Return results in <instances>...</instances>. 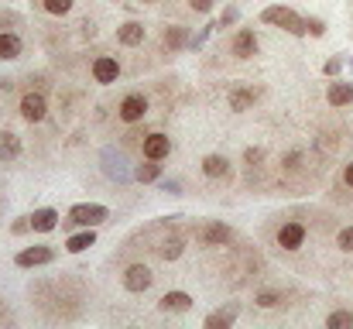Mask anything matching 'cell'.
I'll list each match as a JSON object with an SVG mask.
<instances>
[{
    "label": "cell",
    "instance_id": "6da1fadb",
    "mask_svg": "<svg viewBox=\"0 0 353 329\" xmlns=\"http://www.w3.org/2000/svg\"><path fill=\"white\" fill-rule=\"evenodd\" d=\"M261 21H264V24H271V28H281V31H288V34H295V38L309 34L305 17H302V14H295L292 7H281V3L264 7V10H261Z\"/></svg>",
    "mask_w": 353,
    "mask_h": 329
},
{
    "label": "cell",
    "instance_id": "7a4b0ae2",
    "mask_svg": "<svg viewBox=\"0 0 353 329\" xmlns=\"http://www.w3.org/2000/svg\"><path fill=\"white\" fill-rule=\"evenodd\" d=\"M103 219H110V210L100 203H79L69 210V223H76V226H100Z\"/></svg>",
    "mask_w": 353,
    "mask_h": 329
},
{
    "label": "cell",
    "instance_id": "3957f363",
    "mask_svg": "<svg viewBox=\"0 0 353 329\" xmlns=\"http://www.w3.org/2000/svg\"><path fill=\"white\" fill-rule=\"evenodd\" d=\"M305 237H309V230L299 219H288V223L278 226V247H285V250H299L305 243Z\"/></svg>",
    "mask_w": 353,
    "mask_h": 329
},
{
    "label": "cell",
    "instance_id": "277c9868",
    "mask_svg": "<svg viewBox=\"0 0 353 329\" xmlns=\"http://www.w3.org/2000/svg\"><path fill=\"white\" fill-rule=\"evenodd\" d=\"M103 172H107V179H114V182H120V186L134 179V172L127 168V158H123L120 151H114V148L103 151Z\"/></svg>",
    "mask_w": 353,
    "mask_h": 329
},
{
    "label": "cell",
    "instance_id": "5b68a950",
    "mask_svg": "<svg viewBox=\"0 0 353 329\" xmlns=\"http://www.w3.org/2000/svg\"><path fill=\"white\" fill-rule=\"evenodd\" d=\"M151 281H154V275H151V268H148V264H130V268L123 271V288H127V292H134V295L148 292V288H151Z\"/></svg>",
    "mask_w": 353,
    "mask_h": 329
},
{
    "label": "cell",
    "instance_id": "8992f818",
    "mask_svg": "<svg viewBox=\"0 0 353 329\" xmlns=\"http://www.w3.org/2000/svg\"><path fill=\"white\" fill-rule=\"evenodd\" d=\"M120 120L123 123H137V120H144V113H148V97L144 93H127L123 100H120Z\"/></svg>",
    "mask_w": 353,
    "mask_h": 329
},
{
    "label": "cell",
    "instance_id": "52a82bcc",
    "mask_svg": "<svg viewBox=\"0 0 353 329\" xmlns=\"http://www.w3.org/2000/svg\"><path fill=\"white\" fill-rule=\"evenodd\" d=\"M230 237H234V230H230L227 223L210 219V223H203V226H199V243H206V247H220V243H227Z\"/></svg>",
    "mask_w": 353,
    "mask_h": 329
},
{
    "label": "cell",
    "instance_id": "ba28073f",
    "mask_svg": "<svg viewBox=\"0 0 353 329\" xmlns=\"http://www.w3.org/2000/svg\"><path fill=\"white\" fill-rule=\"evenodd\" d=\"M55 261V250L45 247V243H34V247H24L17 254V268H38V264H52Z\"/></svg>",
    "mask_w": 353,
    "mask_h": 329
},
{
    "label": "cell",
    "instance_id": "9c48e42d",
    "mask_svg": "<svg viewBox=\"0 0 353 329\" xmlns=\"http://www.w3.org/2000/svg\"><path fill=\"white\" fill-rule=\"evenodd\" d=\"M257 48H261V41H257L254 28H240V31L234 34V45H230V52H234L236 59H254V55H257Z\"/></svg>",
    "mask_w": 353,
    "mask_h": 329
},
{
    "label": "cell",
    "instance_id": "30bf717a",
    "mask_svg": "<svg viewBox=\"0 0 353 329\" xmlns=\"http://www.w3.org/2000/svg\"><path fill=\"white\" fill-rule=\"evenodd\" d=\"M141 148H144V158H151V161H165V158L172 154V137H168V134H148Z\"/></svg>",
    "mask_w": 353,
    "mask_h": 329
},
{
    "label": "cell",
    "instance_id": "8fae6325",
    "mask_svg": "<svg viewBox=\"0 0 353 329\" xmlns=\"http://www.w3.org/2000/svg\"><path fill=\"white\" fill-rule=\"evenodd\" d=\"M93 79H97V83H103V86L117 83L120 79V62L114 59V55H100V59L93 62Z\"/></svg>",
    "mask_w": 353,
    "mask_h": 329
},
{
    "label": "cell",
    "instance_id": "7c38bea8",
    "mask_svg": "<svg viewBox=\"0 0 353 329\" xmlns=\"http://www.w3.org/2000/svg\"><path fill=\"white\" fill-rule=\"evenodd\" d=\"M236 316H240V306H236V302H230V306H220L216 312H210L203 326H206V329H230L236 323Z\"/></svg>",
    "mask_w": 353,
    "mask_h": 329
},
{
    "label": "cell",
    "instance_id": "4fadbf2b",
    "mask_svg": "<svg viewBox=\"0 0 353 329\" xmlns=\"http://www.w3.org/2000/svg\"><path fill=\"white\" fill-rule=\"evenodd\" d=\"M45 113H48V103H45V97L41 93H24V100H21V117L24 120H45Z\"/></svg>",
    "mask_w": 353,
    "mask_h": 329
},
{
    "label": "cell",
    "instance_id": "5bb4252c",
    "mask_svg": "<svg viewBox=\"0 0 353 329\" xmlns=\"http://www.w3.org/2000/svg\"><path fill=\"white\" fill-rule=\"evenodd\" d=\"M144 38H148V28H144L141 21H127V24H120L117 28V41L120 45H127V48H137Z\"/></svg>",
    "mask_w": 353,
    "mask_h": 329
},
{
    "label": "cell",
    "instance_id": "9a60e30c",
    "mask_svg": "<svg viewBox=\"0 0 353 329\" xmlns=\"http://www.w3.org/2000/svg\"><path fill=\"white\" fill-rule=\"evenodd\" d=\"M161 312H189L192 309V295L189 292H165L161 302H158Z\"/></svg>",
    "mask_w": 353,
    "mask_h": 329
},
{
    "label": "cell",
    "instance_id": "2e32d148",
    "mask_svg": "<svg viewBox=\"0 0 353 329\" xmlns=\"http://www.w3.org/2000/svg\"><path fill=\"white\" fill-rule=\"evenodd\" d=\"M326 100H330L333 107H347V103H353V83H343V79L330 83V86H326Z\"/></svg>",
    "mask_w": 353,
    "mask_h": 329
},
{
    "label": "cell",
    "instance_id": "e0dca14e",
    "mask_svg": "<svg viewBox=\"0 0 353 329\" xmlns=\"http://www.w3.org/2000/svg\"><path fill=\"white\" fill-rule=\"evenodd\" d=\"M203 175L206 179H227L230 175V161L223 154H206L203 158Z\"/></svg>",
    "mask_w": 353,
    "mask_h": 329
},
{
    "label": "cell",
    "instance_id": "ac0fdd59",
    "mask_svg": "<svg viewBox=\"0 0 353 329\" xmlns=\"http://www.w3.org/2000/svg\"><path fill=\"white\" fill-rule=\"evenodd\" d=\"M97 243V226H86L83 233H72L69 240H65V250L69 254H83V250H90Z\"/></svg>",
    "mask_w": 353,
    "mask_h": 329
},
{
    "label": "cell",
    "instance_id": "d6986e66",
    "mask_svg": "<svg viewBox=\"0 0 353 329\" xmlns=\"http://www.w3.org/2000/svg\"><path fill=\"white\" fill-rule=\"evenodd\" d=\"M254 100H257V90H250V86H234V90H230V110H234V113L250 110Z\"/></svg>",
    "mask_w": 353,
    "mask_h": 329
},
{
    "label": "cell",
    "instance_id": "ffe728a7",
    "mask_svg": "<svg viewBox=\"0 0 353 329\" xmlns=\"http://www.w3.org/2000/svg\"><path fill=\"white\" fill-rule=\"evenodd\" d=\"M59 226V213L55 210H34V217H31V230L34 233H52Z\"/></svg>",
    "mask_w": 353,
    "mask_h": 329
},
{
    "label": "cell",
    "instance_id": "44dd1931",
    "mask_svg": "<svg viewBox=\"0 0 353 329\" xmlns=\"http://www.w3.org/2000/svg\"><path fill=\"white\" fill-rule=\"evenodd\" d=\"M21 48H24V45H21V38H17L14 31H0V59H3V62L17 59Z\"/></svg>",
    "mask_w": 353,
    "mask_h": 329
},
{
    "label": "cell",
    "instance_id": "7402d4cb",
    "mask_svg": "<svg viewBox=\"0 0 353 329\" xmlns=\"http://www.w3.org/2000/svg\"><path fill=\"white\" fill-rule=\"evenodd\" d=\"M165 48H168V52H179V48H189V31H185L182 24H172V28L165 31Z\"/></svg>",
    "mask_w": 353,
    "mask_h": 329
},
{
    "label": "cell",
    "instance_id": "603a6c76",
    "mask_svg": "<svg viewBox=\"0 0 353 329\" xmlns=\"http://www.w3.org/2000/svg\"><path fill=\"white\" fill-rule=\"evenodd\" d=\"M21 154V137L17 134H0V161H14Z\"/></svg>",
    "mask_w": 353,
    "mask_h": 329
},
{
    "label": "cell",
    "instance_id": "cb8c5ba5",
    "mask_svg": "<svg viewBox=\"0 0 353 329\" xmlns=\"http://www.w3.org/2000/svg\"><path fill=\"white\" fill-rule=\"evenodd\" d=\"M134 179H137V182H158V179H161V165L148 158V165H137V168H134Z\"/></svg>",
    "mask_w": 353,
    "mask_h": 329
},
{
    "label": "cell",
    "instance_id": "d4e9b609",
    "mask_svg": "<svg viewBox=\"0 0 353 329\" xmlns=\"http://www.w3.org/2000/svg\"><path fill=\"white\" fill-rule=\"evenodd\" d=\"M182 247H185L182 237H168V240L161 243V257H165V261H179V257H182Z\"/></svg>",
    "mask_w": 353,
    "mask_h": 329
},
{
    "label": "cell",
    "instance_id": "484cf974",
    "mask_svg": "<svg viewBox=\"0 0 353 329\" xmlns=\"http://www.w3.org/2000/svg\"><path fill=\"white\" fill-rule=\"evenodd\" d=\"M254 302H257L261 309H278L285 299H281V292H257V295H254Z\"/></svg>",
    "mask_w": 353,
    "mask_h": 329
},
{
    "label": "cell",
    "instance_id": "4316f807",
    "mask_svg": "<svg viewBox=\"0 0 353 329\" xmlns=\"http://www.w3.org/2000/svg\"><path fill=\"white\" fill-rule=\"evenodd\" d=\"M326 326H330V329L353 326V312H343V309H340V312H330V316H326Z\"/></svg>",
    "mask_w": 353,
    "mask_h": 329
},
{
    "label": "cell",
    "instance_id": "83f0119b",
    "mask_svg": "<svg viewBox=\"0 0 353 329\" xmlns=\"http://www.w3.org/2000/svg\"><path fill=\"white\" fill-rule=\"evenodd\" d=\"M336 247H340L343 254H353V226H343V230H340V237H336Z\"/></svg>",
    "mask_w": 353,
    "mask_h": 329
},
{
    "label": "cell",
    "instance_id": "f1b7e54d",
    "mask_svg": "<svg viewBox=\"0 0 353 329\" xmlns=\"http://www.w3.org/2000/svg\"><path fill=\"white\" fill-rule=\"evenodd\" d=\"M305 28H309L312 38H323V34H326V21H323V17H305Z\"/></svg>",
    "mask_w": 353,
    "mask_h": 329
},
{
    "label": "cell",
    "instance_id": "f546056e",
    "mask_svg": "<svg viewBox=\"0 0 353 329\" xmlns=\"http://www.w3.org/2000/svg\"><path fill=\"white\" fill-rule=\"evenodd\" d=\"M45 10L48 14H69L72 10V0H45Z\"/></svg>",
    "mask_w": 353,
    "mask_h": 329
},
{
    "label": "cell",
    "instance_id": "4dcf8cb0",
    "mask_svg": "<svg viewBox=\"0 0 353 329\" xmlns=\"http://www.w3.org/2000/svg\"><path fill=\"white\" fill-rule=\"evenodd\" d=\"M210 31H213V24H210V28H199V34H192V38H189V48H192V52H199V48L206 45Z\"/></svg>",
    "mask_w": 353,
    "mask_h": 329
},
{
    "label": "cell",
    "instance_id": "1f68e13d",
    "mask_svg": "<svg viewBox=\"0 0 353 329\" xmlns=\"http://www.w3.org/2000/svg\"><path fill=\"white\" fill-rule=\"evenodd\" d=\"M236 17H240V10H236V7H227V10L220 14V28H227V24H236Z\"/></svg>",
    "mask_w": 353,
    "mask_h": 329
},
{
    "label": "cell",
    "instance_id": "d6a6232c",
    "mask_svg": "<svg viewBox=\"0 0 353 329\" xmlns=\"http://www.w3.org/2000/svg\"><path fill=\"white\" fill-rule=\"evenodd\" d=\"M161 192H172V196H179V192H182V182H179V179H165V182H161Z\"/></svg>",
    "mask_w": 353,
    "mask_h": 329
},
{
    "label": "cell",
    "instance_id": "836d02e7",
    "mask_svg": "<svg viewBox=\"0 0 353 329\" xmlns=\"http://www.w3.org/2000/svg\"><path fill=\"white\" fill-rule=\"evenodd\" d=\"M340 69H343V62H340V59H330V62L323 66V72H326V76H340Z\"/></svg>",
    "mask_w": 353,
    "mask_h": 329
},
{
    "label": "cell",
    "instance_id": "e575fe53",
    "mask_svg": "<svg viewBox=\"0 0 353 329\" xmlns=\"http://www.w3.org/2000/svg\"><path fill=\"white\" fill-rule=\"evenodd\" d=\"M213 3H216V0H189V7H192V10H199V14L213 10Z\"/></svg>",
    "mask_w": 353,
    "mask_h": 329
},
{
    "label": "cell",
    "instance_id": "d590c367",
    "mask_svg": "<svg viewBox=\"0 0 353 329\" xmlns=\"http://www.w3.org/2000/svg\"><path fill=\"white\" fill-rule=\"evenodd\" d=\"M17 21H21L17 14H0V28H3V31H7V24H17Z\"/></svg>",
    "mask_w": 353,
    "mask_h": 329
},
{
    "label": "cell",
    "instance_id": "8d00e7d4",
    "mask_svg": "<svg viewBox=\"0 0 353 329\" xmlns=\"http://www.w3.org/2000/svg\"><path fill=\"white\" fill-rule=\"evenodd\" d=\"M343 186H347V189H353V161L343 168Z\"/></svg>",
    "mask_w": 353,
    "mask_h": 329
},
{
    "label": "cell",
    "instance_id": "74e56055",
    "mask_svg": "<svg viewBox=\"0 0 353 329\" xmlns=\"http://www.w3.org/2000/svg\"><path fill=\"white\" fill-rule=\"evenodd\" d=\"M24 230H31V217H28V219H17V223H14V233H24Z\"/></svg>",
    "mask_w": 353,
    "mask_h": 329
},
{
    "label": "cell",
    "instance_id": "f35d334b",
    "mask_svg": "<svg viewBox=\"0 0 353 329\" xmlns=\"http://www.w3.org/2000/svg\"><path fill=\"white\" fill-rule=\"evenodd\" d=\"M144 3H154V0H144Z\"/></svg>",
    "mask_w": 353,
    "mask_h": 329
}]
</instances>
